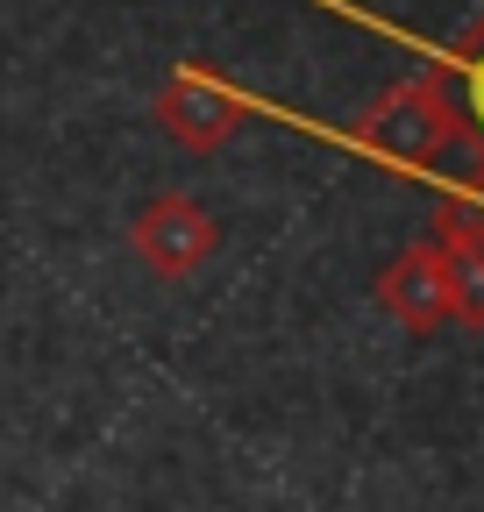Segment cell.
Returning <instances> with one entry per match:
<instances>
[{
	"label": "cell",
	"mask_w": 484,
	"mask_h": 512,
	"mask_svg": "<svg viewBox=\"0 0 484 512\" xmlns=\"http://www.w3.org/2000/svg\"><path fill=\"white\" fill-rule=\"evenodd\" d=\"M328 15H342V22H356V29H378L385 43H399V50H413V57H428V72L442 79V93H449V107H456V121H463V136L484 150V15L456 36V43H428V36H413V29H399V22H378L371 8H356V0H321Z\"/></svg>",
	"instance_id": "obj_1"
},
{
	"label": "cell",
	"mask_w": 484,
	"mask_h": 512,
	"mask_svg": "<svg viewBox=\"0 0 484 512\" xmlns=\"http://www.w3.org/2000/svg\"><path fill=\"white\" fill-rule=\"evenodd\" d=\"M214 221L193 207V200H178V192H164V200H150L143 214H136V256L157 271V278H186V271H200L207 256H214Z\"/></svg>",
	"instance_id": "obj_2"
},
{
	"label": "cell",
	"mask_w": 484,
	"mask_h": 512,
	"mask_svg": "<svg viewBox=\"0 0 484 512\" xmlns=\"http://www.w3.org/2000/svg\"><path fill=\"white\" fill-rule=\"evenodd\" d=\"M378 299L385 313H399L406 328H435V320H456V271H449V256L442 242H413L399 264L378 278Z\"/></svg>",
	"instance_id": "obj_3"
},
{
	"label": "cell",
	"mask_w": 484,
	"mask_h": 512,
	"mask_svg": "<svg viewBox=\"0 0 484 512\" xmlns=\"http://www.w3.org/2000/svg\"><path fill=\"white\" fill-rule=\"evenodd\" d=\"M157 114H164V128L178 143H193V150H214V143H228V128H235V86L228 79H214V72H200V64H186L171 86H164V100H157Z\"/></svg>",
	"instance_id": "obj_4"
},
{
	"label": "cell",
	"mask_w": 484,
	"mask_h": 512,
	"mask_svg": "<svg viewBox=\"0 0 484 512\" xmlns=\"http://www.w3.org/2000/svg\"><path fill=\"white\" fill-rule=\"evenodd\" d=\"M420 185H435L442 200H449V214L470 228V242L484 249V150H477V178H449V171H420Z\"/></svg>",
	"instance_id": "obj_5"
}]
</instances>
